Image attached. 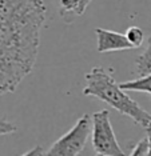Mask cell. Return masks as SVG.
Instances as JSON below:
<instances>
[{
    "label": "cell",
    "mask_w": 151,
    "mask_h": 156,
    "mask_svg": "<svg viewBox=\"0 0 151 156\" xmlns=\"http://www.w3.org/2000/svg\"><path fill=\"white\" fill-rule=\"evenodd\" d=\"M43 0H0V95L13 92L36 63Z\"/></svg>",
    "instance_id": "cell-1"
},
{
    "label": "cell",
    "mask_w": 151,
    "mask_h": 156,
    "mask_svg": "<svg viewBox=\"0 0 151 156\" xmlns=\"http://www.w3.org/2000/svg\"><path fill=\"white\" fill-rule=\"evenodd\" d=\"M84 79V95L94 96L107 103L118 112L131 118L145 129L151 126V113L142 108L134 99L128 96V94H126V90L116 83L111 71L103 67H94L90 72L86 73Z\"/></svg>",
    "instance_id": "cell-2"
},
{
    "label": "cell",
    "mask_w": 151,
    "mask_h": 156,
    "mask_svg": "<svg viewBox=\"0 0 151 156\" xmlns=\"http://www.w3.org/2000/svg\"><path fill=\"white\" fill-rule=\"evenodd\" d=\"M92 129V119L88 115H83L75 123V126L53 141L51 147L46 151V155H55V156H74L79 155L83 151L88 137L91 136Z\"/></svg>",
    "instance_id": "cell-3"
},
{
    "label": "cell",
    "mask_w": 151,
    "mask_h": 156,
    "mask_svg": "<svg viewBox=\"0 0 151 156\" xmlns=\"http://www.w3.org/2000/svg\"><path fill=\"white\" fill-rule=\"evenodd\" d=\"M91 139L94 151L103 156H123L124 151L118 143L110 122V112L107 109H100L91 116Z\"/></svg>",
    "instance_id": "cell-4"
},
{
    "label": "cell",
    "mask_w": 151,
    "mask_h": 156,
    "mask_svg": "<svg viewBox=\"0 0 151 156\" xmlns=\"http://www.w3.org/2000/svg\"><path fill=\"white\" fill-rule=\"evenodd\" d=\"M95 34H96V49L100 54L132 49L130 41L127 40L124 34L110 31L106 30V28H96Z\"/></svg>",
    "instance_id": "cell-5"
},
{
    "label": "cell",
    "mask_w": 151,
    "mask_h": 156,
    "mask_svg": "<svg viewBox=\"0 0 151 156\" xmlns=\"http://www.w3.org/2000/svg\"><path fill=\"white\" fill-rule=\"evenodd\" d=\"M92 0H59L60 13L64 16L67 13H72L75 16H80Z\"/></svg>",
    "instance_id": "cell-6"
},
{
    "label": "cell",
    "mask_w": 151,
    "mask_h": 156,
    "mask_svg": "<svg viewBox=\"0 0 151 156\" xmlns=\"http://www.w3.org/2000/svg\"><path fill=\"white\" fill-rule=\"evenodd\" d=\"M135 73L138 76H145L151 73V36L149 37L145 51L138 56L135 62Z\"/></svg>",
    "instance_id": "cell-7"
},
{
    "label": "cell",
    "mask_w": 151,
    "mask_h": 156,
    "mask_svg": "<svg viewBox=\"0 0 151 156\" xmlns=\"http://www.w3.org/2000/svg\"><path fill=\"white\" fill-rule=\"evenodd\" d=\"M122 88L126 91H136V92H146V94H151V73L145 76H139L135 80L124 81L120 84Z\"/></svg>",
    "instance_id": "cell-8"
},
{
    "label": "cell",
    "mask_w": 151,
    "mask_h": 156,
    "mask_svg": "<svg viewBox=\"0 0 151 156\" xmlns=\"http://www.w3.org/2000/svg\"><path fill=\"white\" fill-rule=\"evenodd\" d=\"M124 35H126V37H127V40L130 41L132 49L139 48L143 44V41H145V32H143V30H141V28L136 26L130 27L126 31Z\"/></svg>",
    "instance_id": "cell-9"
},
{
    "label": "cell",
    "mask_w": 151,
    "mask_h": 156,
    "mask_svg": "<svg viewBox=\"0 0 151 156\" xmlns=\"http://www.w3.org/2000/svg\"><path fill=\"white\" fill-rule=\"evenodd\" d=\"M149 140H147V137L145 139H142L139 143L135 144V147L132 148L131 151V155L132 156H139V155H149Z\"/></svg>",
    "instance_id": "cell-10"
},
{
    "label": "cell",
    "mask_w": 151,
    "mask_h": 156,
    "mask_svg": "<svg viewBox=\"0 0 151 156\" xmlns=\"http://www.w3.org/2000/svg\"><path fill=\"white\" fill-rule=\"evenodd\" d=\"M16 126L13 124L12 122L7 120L6 118H2L0 119V137L4 136V135H11L16 131Z\"/></svg>",
    "instance_id": "cell-11"
},
{
    "label": "cell",
    "mask_w": 151,
    "mask_h": 156,
    "mask_svg": "<svg viewBox=\"0 0 151 156\" xmlns=\"http://www.w3.org/2000/svg\"><path fill=\"white\" fill-rule=\"evenodd\" d=\"M24 155H46V151H43V150H42L40 145H36L35 148H32L31 151L26 152Z\"/></svg>",
    "instance_id": "cell-12"
},
{
    "label": "cell",
    "mask_w": 151,
    "mask_h": 156,
    "mask_svg": "<svg viewBox=\"0 0 151 156\" xmlns=\"http://www.w3.org/2000/svg\"><path fill=\"white\" fill-rule=\"evenodd\" d=\"M146 132H147V140H149V147H150L149 155H151V126L146 128Z\"/></svg>",
    "instance_id": "cell-13"
}]
</instances>
